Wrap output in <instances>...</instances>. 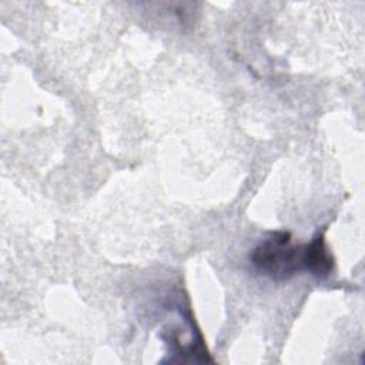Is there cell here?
I'll use <instances>...</instances> for the list:
<instances>
[{
  "mask_svg": "<svg viewBox=\"0 0 365 365\" xmlns=\"http://www.w3.org/2000/svg\"><path fill=\"white\" fill-rule=\"evenodd\" d=\"M250 261L258 274L287 281L307 271V244L295 245L288 231H274L255 245Z\"/></svg>",
  "mask_w": 365,
  "mask_h": 365,
  "instance_id": "1",
  "label": "cell"
},
{
  "mask_svg": "<svg viewBox=\"0 0 365 365\" xmlns=\"http://www.w3.org/2000/svg\"><path fill=\"white\" fill-rule=\"evenodd\" d=\"M334 257L325 242L324 232H318L307 242V272L318 279L328 278L334 271Z\"/></svg>",
  "mask_w": 365,
  "mask_h": 365,
  "instance_id": "2",
  "label": "cell"
}]
</instances>
